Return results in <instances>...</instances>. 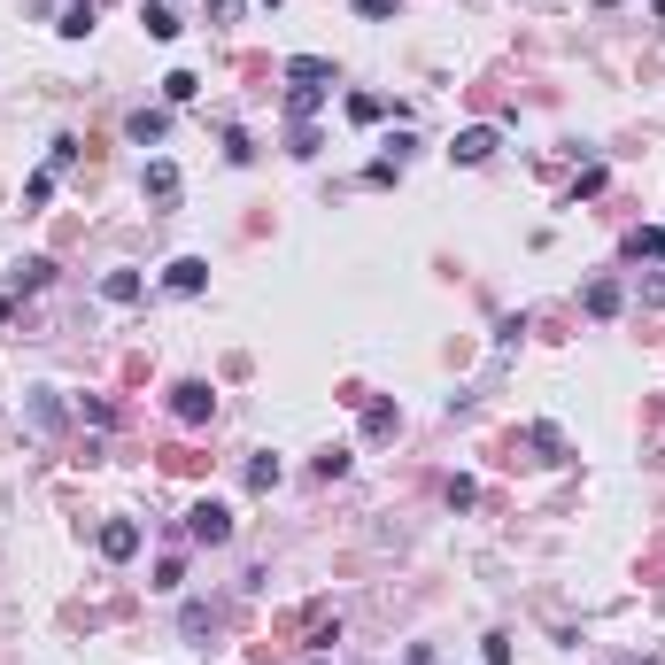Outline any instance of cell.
Listing matches in <instances>:
<instances>
[{
  "instance_id": "11",
  "label": "cell",
  "mask_w": 665,
  "mask_h": 665,
  "mask_svg": "<svg viewBox=\"0 0 665 665\" xmlns=\"http://www.w3.org/2000/svg\"><path fill=\"white\" fill-rule=\"evenodd\" d=\"M147 194L155 202H178V163H147Z\"/></svg>"
},
{
  "instance_id": "14",
  "label": "cell",
  "mask_w": 665,
  "mask_h": 665,
  "mask_svg": "<svg viewBox=\"0 0 665 665\" xmlns=\"http://www.w3.org/2000/svg\"><path fill=\"white\" fill-rule=\"evenodd\" d=\"M248 488H279V457H271V449H263L256 464H248Z\"/></svg>"
},
{
  "instance_id": "20",
  "label": "cell",
  "mask_w": 665,
  "mask_h": 665,
  "mask_svg": "<svg viewBox=\"0 0 665 665\" xmlns=\"http://www.w3.org/2000/svg\"><path fill=\"white\" fill-rule=\"evenodd\" d=\"M356 16H372V24H387V16H403V0H356Z\"/></svg>"
},
{
  "instance_id": "16",
  "label": "cell",
  "mask_w": 665,
  "mask_h": 665,
  "mask_svg": "<svg viewBox=\"0 0 665 665\" xmlns=\"http://www.w3.org/2000/svg\"><path fill=\"white\" fill-rule=\"evenodd\" d=\"M47 271H55V263H39V256H31L24 271H16V287H24V294H39V287H47Z\"/></svg>"
},
{
  "instance_id": "15",
  "label": "cell",
  "mask_w": 665,
  "mask_h": 665,
  "mask_svg": "<svg viewBox=\"0 0 665 665\" xmlns=\"http://www.w3.org/2000/svg\"><path fill=\"white\" fill-rule=\"evenodd\" d=\"M163 93H171V101H194V93H202V78H194V70H171V78H163Z\"/></svg>"
},
{
  "instance_id": "22",
  "label": "cell",
  "mask_w": 665,
  "mask_h": 665,
  "mask_svg": "<svg viewBox=\"0 0 665 665\" xmlns=\"http://www.w3.org/2000/svg\"><path fill=\"white\" fill-rule=\"evenodd\" d=\"M642 302H658V310H665V279H650V287H642Z\"/></svg>"
},
{
  "instance_id": "25",
  "label": "cell",
  "mask_w": 665,
  "mask_h": 665,
  "mask_svg": "<svg viewBox=\"0 0 665 665\" xmlns=\"http://www.w3.org/2000/svg\"><path fill=\"white\" fill-rule=\"evenodd\" d=\"M642 665H658V658H642Z\"/></svg>"
},
{
  "instance_id": "24",
  "label": "cell",
  "mask_w": 665,
  "mask_h": 665,
  "mask_svg": "<svg viewBox=\"0 0 665 665\" xmlns=\"http://www.w3.org/2000/svg\"><path fill=\"white\" fill-rule=\"evenodd\" d=\"M658 16H665V0H658Z\"/></svg>"
},
{
  "instance_id": "21",
  "label": "cell",
  "mask_w": 665,
  "mask_h": 665,
  "mask_svg": "<svg viewBox=\"0 0 665 665\" xmlns=\"http://www.w3.org/2000/svg\"><path fill=\"white\" fill-rule=\"evenodd\" d=\"M209 16H217V24H232V16H240V0H209Z\"/></svg>"
},
{
  "instance_id": "4",
  "label": "cell",
  "mask_w": 665,
  "mask_h": 665,
  "mask_svg": "<svg viewBox=\"0 0 665 665\" xmlns=\"http://www.w3.org/2000/svg\"><path fill=\"white\" fill-rule=\"evenodd\" d=\"M132 550H140V526H132V519H109V526H101V557H116V565H124Z\"/></svg>"
},
{
  "instance_id": "6",
  "label": "cell",
  "mask_w": 665,
  "mask_h": 665,
  "mask_svg": "<svg viewBox=\"0 0 665 665\" xmlns=\"http://www.w3.org/2000/svg\"><path fill=\"white\" fill-rule=\"evenodd\" d=\"M580 310H588V318H619V279H588Z\"/></svg>"
},
{
  "instance_id": "8",
  "label": "cell",
  "mask_w": 665,
  "mask_h": 665,
  "mask_svg": "<svg viewBox=\"0 0 665 665\" xmlns=\"http://www.w3.org/2000/svg\"><path fill=\"white\" fill-rule=\"evenodd\" d=\"M627 256H635V263H665V225H642V232H627Z\"/></svg>"
},
{
  "instance_id": "3",
  "label": "cell",
  "mask_w": 665,
  "mask_h": 665,
  "mask_svg": "<svg viewBox=\"0 0 665 665\" xmlns=\"http://www.w3.org/2000/svg\"><path fill=\"white\" fill-rule=\"evenodd\" d=\"M495 147H503V132H495V124H464L457 140H449V155H457V163H488Z\"/></svg>"
},
{
  "instance_id": "9",
  "label": "cell",
  "mask_w": 665,
  "mask_h": 665,
  "mask_svg": "<svg viewBox=\"0 0 665 665\" xmlns=\"http://www.w3.org/2000/svg\"><path fill=\"white\" fill-rule=\"evenodd\" d=\"M287 78H294V86H333V62H318V55H294V62H287Z\"/></svg>"
},
{
  "instance_id": "5",
  "label": "cell",
  "mask_w": 665,
  "mask_h": 665,
  "mask_svg": "<svg viewBox=\"0 0 665 665\" xmlns=\"http://www.w3.org/2000/svg\"><path fill=\"white\" fill-rule=\"evenodd\" d=\"M202 279H209V263H202V256H178L171 271H163V287H171V294H202Z\"/></svg>"
},
{
  "instance_id": "18",
  "label": "cell",
  "mask_w": 665,
  "mask_h": 665,
  "mask_svg": "<svg viewBox=\"0 0 665 665\" xmlns=\"http://www.w3.org/2000/svg\"><path fill=\"white\" fill-rule=\"evenodd\" d=\"M178 627H186V635H209V627H217V611H209V604H186V619H178Z\"/></svg>"
},
{
  "instance_id": "13",
  "label": "cell",
  "mask_w": 665,
  "mask_h": 665,
  "mask_svg": "<svg viewBox=\"0 0 665 665\" xmlns=\"http://www.w3.org/2000/svg\"><path fill=\"white\" fill-rule=\"evenodd\" d=\"M101 294H109V302H140V271H109Z\"/></svg>"
},
{
  "instance_id": "2",
  "label": "cell",
  "mask_w": 665,
  "mask_h": 665,
  "mask_svg": "<svg viewBox=\"0 0 665 665\" xmlns=\"http://www.w3.org/2000/svg\"><path fill=\"white\" fill-rule=\"evenodd\" d=\"M186 534L217 550V542H232V511H225V503H194V511H186Z\"/></svg>"
},
{
  "instance_id": "10",
  "label": "cell",
  "mask_w": 665,
  "mask_h": 665,
  "mask_svg": "<svg viewBox=\"0 0 665 665\" xmlns=\"http://www.w3.org/2000/svg\"><path fill=\"white\" fill-rule=\"evenodd\" d=\"M124 132H132V140H140V147H155V140H163V132H171V116H163V109H140V116H132V124H124Z\"/></svg>"
},
{
  "instance_id": "7",
  "label": "cell",
  "mask_w": 665,
  "mask_h": 665,
  "mask_svg": "<svg viewBox=\"0 0 665 665\" xmlns=\"http://www.w3.org/2000/svg\"><path fill=\"white\" fill-rule=\"evenodd\" d=\"M140 24H147V39H178V31H186L171 0H147V8H140Z\"/></svg>"
},
{
  "instance_id": "1",
  "label": "cell",
  "mask_w": 665,
  "mask_h": 665,
  "mask_svg": "<svg viewBox=\"0 0 665 665\" xmlns=\"http://www.w3.org/2000/svg\"><path fill=\"white\" fill-rule=\"evenodd\" d=\"M171 410L186 418V426H209V410H217V395H209V379H178V387H171Z\"/></svg>"
},
{
  "instance_id": "17",
  "label": "cell",
  "mask_w": 665,
  "mask_h": 665,
  "mask_svg": "<svg viewBox=\"0 0 665 665\" xmlns=\"http://www.w3.org/2000/svg\"><path fill=\"white\" fill-rule=\"evenodd\" d=\"M364 434H395V403H372V410H364Z\"/></svg>"
},
{
  "instance_id": "23",
  "label": "cell",
  "mask_w": 665,
  "mask_h": 665,
  "mask_svg": "<svg viewBox=\"0 0 665 665\" xmlns=\"http://www.w3.org/2000/svg\"><path fill=\"white\" fill-rule=\"evenodd\" d=\"M410 665H434V650H410Z\"/></svg>"
},
{
  "instance_id": "12",
  "label": "cell",
  "mask_w": 665,
  "mask_h": 665,
  "mask_svg": "<svg viewBox=\"0 0 665 665\" xmlns=\"http://www.w3.org/2000/svg\"><path fill=\"white\" fill-rule=\"evenodd\" d=\"M55 31H62V39H86V31H93V0H70Z\"/></svg>"
},
{
  "instance_id": "19",
  "label": "cell",
  "mask_w": 665,
  "mask_h": 665,
  "mask_svg": "<svg viewBox=\"0 0 665 665\" xmlns=\"http://www.w3.org/2000/svg\"><path fill=\"white\" fill-rule=\"evenodd\" d=\"M318 101H325V86H294V93H287V109H294V116H310Z\"/></svg>"
}]
</instances>
